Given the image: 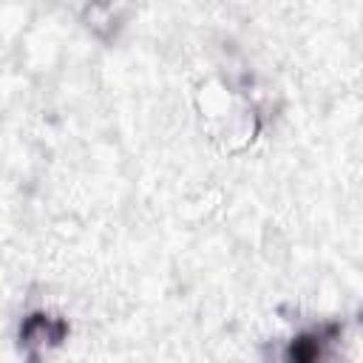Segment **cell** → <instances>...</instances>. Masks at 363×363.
Returning <instances> with one entry per match:
<instances>
[{"mask_svg": "<svg viewBox=\"0 0 363 363\" xmlns=\"http://www.w3.org/2000/svg\"><path fill=\"white\" fill-rule=\"evenodd\" d=\"M65 329H68L65 320L45 312H34L20 326V343L28 354H37V352H45L48 346H57L65 337Z\"/></svg>", "mask_w": 363, "mask_h": 363, "instance_id": "6da1fadb", "label": "cell"}]
</instances>
